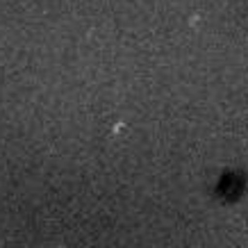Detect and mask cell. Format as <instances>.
I'll return each instance as SVG.
<instances>
[]
</instances>
